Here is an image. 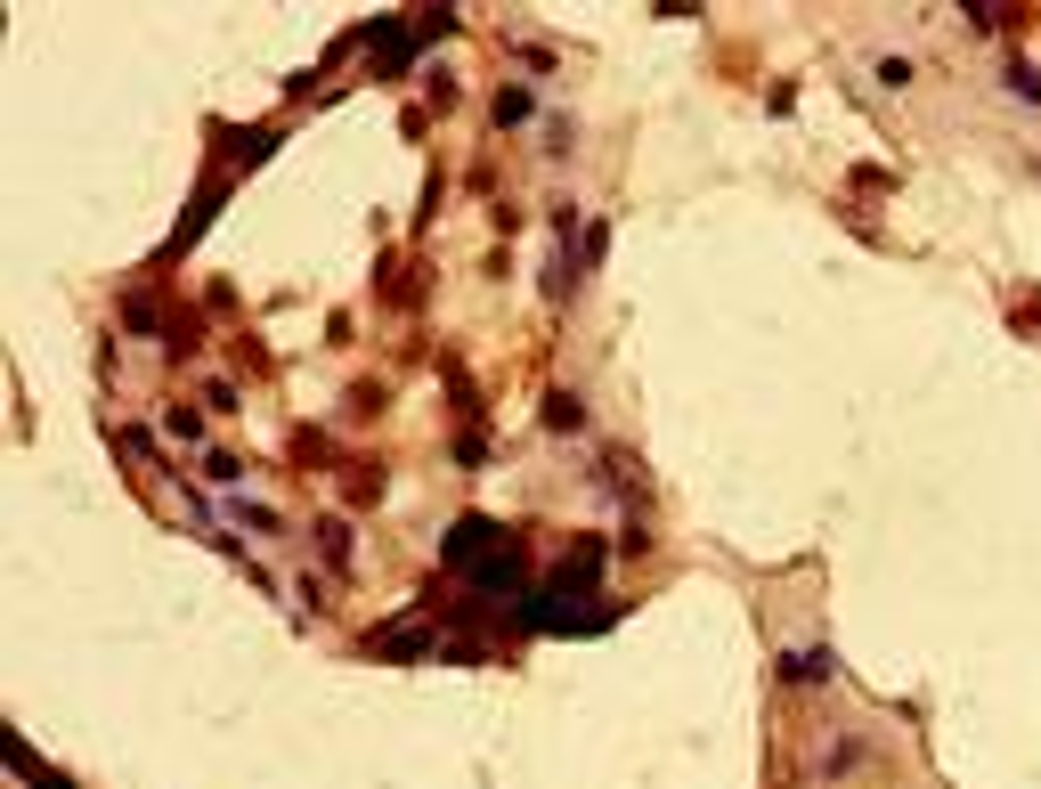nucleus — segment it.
I'll return each instance as SVG.
<instances>
[{
    "label": "nucleus",
    "mask_w": 1041,
    "mask_h": 789,
    "mask_svg": "<svg viewBox=\"0 0 1041 789\" xmlns=\"http://www.w3.org/2000/svg\"><path fill=\"white\" fill-rule=\"evenodd\" d=\"M545 594H554V602H537V627H586V594H594V545H586V554H578V562H570L554 586H545Z\"/></svg>",
    "instance_id": "obj_2"
},
{
    "label": "nucleus",
    "mask_w": 1041,
    "mask_h": 789,
    "mask_svg": "<svg viewBox=\"0 0 1041 789\" xmlns=\"http://www.w3.org/2000/svg\"><path fill=\"white\" fill-rule=\"evenodd\" d=\"M448 562H456L464 578H480L488 594L521 586V570H513V554H505V537H497V521H456V529H448Z\"/></svg>",
    "instance_id": "obj_1"
},
{
    "label": "nucleus",
    "mask_w": 1041,
    "mask_h": 789,
    "mask_svg": "<svg viewBox=\"0 0 1041 789\" xmlns=\"http://www.w3.org/2000/svg\"><path fill=\"white\" fill-rule=\"evenodd\" d=\"M879 82H887V90H911V57H879Z\"/></svg>",
    "instance_id": "obj_3"
},
{
    "label": "nucleus",
    "mask_w": 1041,
    "mask_h": 789,
    "mask_svg": "<svg viewBox=\"0 0 1041 789\" xmlns=\"http://www.w3.org/2000/svg\"><path fill=\"white\" fill-rule=\"evenodd\" d=\"M497 123H505V131H513V123H529V98H521V90H505V98H497Z\"/></svg>",
    "instance_id": "obj_4"
}]
</instances>
